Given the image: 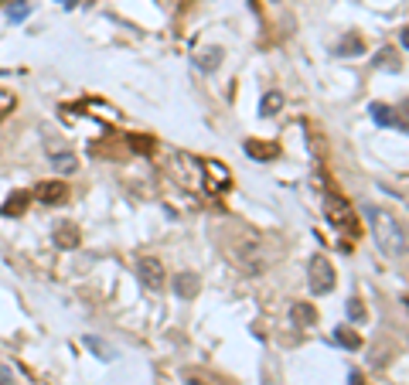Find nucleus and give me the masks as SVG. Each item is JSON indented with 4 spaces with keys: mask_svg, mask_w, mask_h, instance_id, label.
I'll return each mask as SVG.
<instances>
[{
    "mask_svg": "<svg viewBox=\"0 0 409 385\" xmlns=\"http://www.w3.org/2000/svg\"><path fill=\"white\" fill-rule=\"evenodd\" d=\"M365 215L372 222V235H375L378 249L385 256H396V259L406 256V229H403V222L392 212H385V208H368Z\"/></svg>",
    "mask_w": 409,
    "mask_h": 385,
    "instance_id": "f257e3e1",
    "label": "nucleus"
},
{
    "mask_svg": "<svg viewBox=\"0 0 409 385\" xmlns=\"http://www.w3.org/2000/svg\"><path fill=\"white\" fill-rule=\"evenodd\" d=\"M307 283H311V293L314 297H324L334 290V266L327 256H314L311 266H307Z\"/></svg>",
    "mask_w": 409,
    "mask_h": 385,
    "instance_id": "f03ea898",
    "label": "nucleus"
},
{
    "mask_svg": "<svg viewBox=\"0 0 409 385\" xmlns=\"http://www.w3.org/2000/svg\"><path fill=\"white\" fill-rule=\"evenodd\" d=\"M137 276H140V283L150 286V290H161L164 280H167L164 263L157 259V256H140V259H137Z\"/></svg>",
    "mask_w": 409,
    "mask_h": 385,
    "instance_id": "7ed1b4c3",
    "label": "nucleus"
},
{
    "mask_svg": "<svg viewBox=\"0 0 409 385\" xmlns=\"http://www.w3.org/2000/svg\"><path fill=\"white\" fill-rule=\"evenodd\" d=\"M324 215H327V222H331L334 229H341V225H355L351 205H348L345 198H338V194H327L324 198Z\"/></svg>",
    "mask_w": 409,
    "mask_h": 385,
    "instance_id": "20e7f679",
    "label": "nucleus"
},
{
    "mask_svg": "<svg viewBox=\"0 0 409 385\" xmlns=\"http://www.w3.org/2000/svg\"><path fill=\"white\" fill-rule=\"evenodd\" d=\"M48 160L55 164V171H62V174H72V171H79V160L72 151H65L62 144H55V140H48Z\"/></svg>",
    "mask_w": 409,
    "mask_h": 385,
    "instance_id": "39448f33",
    "label": "nucleus"
},
{
    "mask_svg": "<svg viewBox=\"0 0 409 385\" xmlns=\"http://www.w3.org/2000/svg\"><path fill=\"white\" fill-rule=\"evenodd\" d=\"M31 198H38L41 205H62L69 198V188L62 181H41L38 188L31 191Z\"/></svg>",
    "mask_w": 409,
    "mask_h": 385,
    "instance_id": "423d86ee",
    "label": "nucleus"
},
{
    "mask_svg": "<svg viewBox=\"0 0 409 385\" xmlns=\"http://www.w3.org/2000/svg\"><path fill=\"white\" fill-rule=\"evenodd\" d=\"M51 239H55V246H58V249H76V246L82 242L79 229H76L72 222H58V225H55V232H51Z\"/></svg>",
    "mask_w": 409,
    "mask_h": 385,
    "instance_id": "0eeeda50",
    "label": "nucleus"
},
{
    "mask_svg": "<svg viewBox=\"0 0 409 385\" xmlns=\"http://www.w3.org/2000/svg\"><path fill=\"white\" fill-rule=\"evenodd\" d=\"M198 290H202V280H198L195 273H177V276H174V293H177V297L191 300V297H198Z\"/></svg>",
    "mask_w": 409,
    "mask_h": 385,
    "instance_id": "6e6552de",
    "label": "nucleus"
},
{
    "mask_svg": "<svg viewBox=\"0 0 409 385\" xmlns=\"http://www.w3.org/2000/svg\"><path fill=\"white\" fill-rule=\"evenodd\" d=\"M368 113H372V119H375L378 126H399V130H406V123L396 116V110H392V106H385V103H372V106H368Z\"/></svg>",
    "mask_w": 409,
    "mask_h": 385,
    "instance_id": "1a4fd4ad",
    "label": "nucleus"
},
{
    "mask_svg": "<svg viewBox=\"0 0 409 385\" xmlns=\"http://www.w3.org/2000/svg\"><path fill=\"white\" fill-rule=\"evenodd\" d=\"M290 320H293V327H314V324H317V310H314V304L297 300V304L290 307Z\"/></svg>",
    "mask_w": 409,
    "mask_h": 385,
    "instance_id": "9d476101",
    "label": "nucleus"
},
{
    "mask_svg": "<svg viewBox=\"0 0 409 385\" xmlns=\"http://www.w3.org/2000/svg\"><path fill=\"white\" fill-rule=\"evenodd\" d=\"M28 201H31V191H14L0 205V215H7V219H10V215H24V212H28Z\"/></svg>",
    "mask_w": 409,
    "mask_h": 385,
    "instance_id": "9b49d317",
    "label": "nucleus"
},
{
    "mask_svg": "<svg viewBox=\"0 0 409 385\" xmlns=\"http://www.w3.org/2000/svg\"><path fill=\"white\" fill-rule=\"evenodd\" d=\"M222 55H225V51L215 48V44H211V48H202V51L195 55V65H198L202 72H215V69L222 65Z\"/></svg>",
    "mask_w": 409,
    "mask_h": 385,
    "instance_id": "f8f14e48",
    "label": "nucleus"
},
{
    "mask_svg": "<svg viewBox=\"0 0 409 385\" xmlns=\"http://www.w3.org/2000/svg\"><path fill=\"white\" fill-rule=\"evenodd\" d=\"M280 110H284V92H280V89H270V92L259 99V113L270 119V116H277Z\"/></svg>",
    "mask_w": 409,
    "mask_h": 385,
    "instance_id": "ddd939ff",
    "label": "nucleus"
},
{
    "mask_svg": "<svg viewBox=\"0 0 409 385\" xmlns=\"http://www.w3.org/2000/svg\"><path fill=\"white\" fill-rule=\"evenodd\" d=\"M245 154L256 157V160H273V157L280 154V147H277V144H256V140H245Z\"/></svg>",
    "mask_w": 409,
    "mask_h": 385,
    "instance_id": "4468645a",
    "label": "nucleus"
},
{
    "mask_svg": "<svg viewBox=\"0 0 409 385\" xmlns=\"http://www.w3.org/2000/svg\"><path fill=\"white\" fill-rule=\"evenodd\" d=\"M362 51H365V44H362L358 35H345L341 44H338V55H341V58H358Z\"/></svg>",
    "mask_w": 409,
    "mask_h": 385,
    "instance_id": "2eb2a0df",
    "label": "nucleus"
},
{
    "mask_svg": "<svg viewBox=\"0 0 409 385\" xmlns=\"http://www.w3.org/2000/svg\"><path fill=\"white\" fill-rule=\"evenodd\" d=\"M375 65H378V69H389V72H399V69H403L399 51H392V48H382V51H378V58H375Z\"/></svg>",
    "mask_w": 409,
    "mask_h": 385,
    "instance_id": "dca6fc26",
    "label": "nucleus"
},
{
    "mask_svg": "<svg viewBox=\"0 0 409 385\" xmlns=\"http://www.w3.org/2000/svg\"><path fill=\"white\" fill-rule=\"evenodd\" d=\"M334 341L345 345L348 351H358V348H362V338H358L351 327H334Z\"/></svg>",
    "mask_w": 409,
    "mask_h": 385,
    "instance_id": "f3484780",
    "label": "nucleus"
},
{
    "mask_svg": "<svg viewBox=\"0 0 409 385\" xmlns=\"http://www.w3.org/2000/svg\"><path fill=\"white\" fill-rule=\"evenodd\" d=\"M28 10H31V3H28V0H21L17 7H7V14H10V21H24V17H28Z\"/></svg>",
    "mask_w": 409,
    "mask_h": 385,
    "instance_id": "a211bd4d",
    "label": "nucleus"
},
{
    "mask_svg": "<svg viewBox=\"0 0 409 385\" xmlns=\"http://www.w3.org/2000/svg\"><path fill=\"white\" fill-rule=\"evenodd\" d=\"M348 317H351V320H365V307H362V300H358V297H351V300H348Z\"/></svg>",
    "mask_w": 409,
    "mask_h": 385,
    "instance_id": "6ab92c4d",
    "label": "nucleus"
},
{
    "mask_svg": "<svg viewBox=\"0 0 409 385\" xmlns=\"http://www.w3.org/2000/svg\"><path fill=\"white\" fill-rule=\"evenodd\" d=\"M184 382H188V385H208L204 379H198L195 372H184Z\"/></svg>",
    "mask_w": 409,
    "mask_h": 385,
    "instance_id": "aec40b11",
    "label": "nucleus"
},
{
    "mask_svg": "<svg viewBox=\"0 0 409 385\" xmlns=\"http://www.w3.org/2000/svg\"><path fill=\"white\" fill-rule=\"evenodd\" d=\"M348 385H365V379H362V372H351V375H348Z\"/></svg>",
    "mask_w": 409,
    "mask_h": 385,
    "instance_id": "412c9836",
    "label": "nucleus"
},
{
    "mask_svg": "<svg viewBox=\"0 0 409 385\" xmlns=\"http://www.w3.org/2000/svg\"><path fill=\"white\" fill-rule=\"evenodd\" d=\"M62 3H65V7H76V3H79V0H62Z\"/></svg>",
    "mask_w": 409,
    "mask_h": 385,
    "instance_id": "4be33fe9",
    "label": "nucleus"
}]
</instances>
